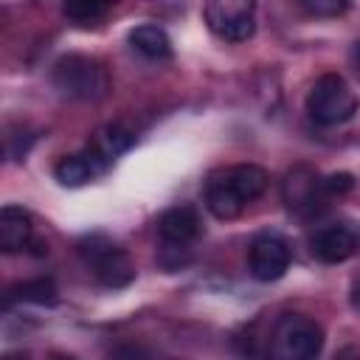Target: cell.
Wrapping results in <instances>:
<instances>
[{"label":"cell","mask_w":360,"mask_h":360,"mask_svg":"<svg viewBox=\"0 0 360 360\" xmlns=\"http://www.w3.org/2000/svg\"><path fill=\"white\" fill-rule=\"evenodd\" d=\"M270 174L256 163H236L205 180V208L217 219H236L253 200L267 191Z\"/></svg>","instance_id":"obj_1"},{"label":"cell","mask_w":360,"mask_h":360,"mask_svg":"<svg viewBox=\"0 0 360 360\" xmlns=\"http://www.w3.org/2000/svg\"><path fill=\"white\" fill-rule=\"evenodd\" d=\"M51 82L65 98L73 101H101L110 90L107 68L98 59L82 53H68L56 59L51 70Z\"/></svg>","instance_id":"obj_2"},{"label":"cell","mask_w":360,"mask_h":360,"mask_svg":"<svg viewBox=\"0 0 360 360\" xmlns=\"http://www.w3.org/2000/svg\"><path fill=\"white\" fill-rule=\"evenodd\" d=\"M360 107L357 93L340 73H323L307 93V112L318 127H338L354 118Z\"/></svg>","instance_id":"obj_3"},{"label":"cell","mask_w":360,"mask_h":360,"mask_svg":"<svg viewBox=\"0 0 360 360\" xmlns=\"http://www.w3.org/2000/svg\"><path fill=\"white\" fill-rule=\"evenodd\" d=\"M323 349V329L307 315H281L273 326L270 352L281 360H309Z\"/></svg>","instance_id":"obj_4"},{"label":"cell","mask_w":360,"mask_h":360,"mask_svg":"<svg viewBox=\"0 0 360 360\" xmlns=\"http://www.w3.org/2000/svg\"><path fill=\"white\" fill-rule=\"evenodd\" d=\"M202 20L225 42H245L256 31V0H205Z\"/></svg>","instance_id":"obj_5"},{"label":"cell","mask_w":360,"mask_h":360,"mask_svg":"<svg viewBox=\"0 0 360 360\" xmlns=\"http://www.w3.org/2000/svg\"><path fill=\"white\" fill-rule=\"evenodd\" d=\"M82 256L93 270V276L98 278V284L110 290H121L135 281V262L129 259V253L107 242L104 236H90L82 245Z\"/></svg>","instance_id":"obj_6"},{"label":"cell","mask_w":360,"mask_h":360,"mask_svg":"<svg viewBox=\"0 0 360 360\" xmlns=\"http://www.w3.org/2000/svg\"><path fill=\"white\" fill-rule=\"evenodd\" d=\"M326 183L323 177L309 166H295L281 180V200L290 214L298 217H315L326 205Z\"/></svg>","instance_id":"obj_7"},{"label":"cell","mask_w":360,"mask_h":360,"mask_svg":"<svg viewBox=\"0 0 360 360\" xmlns=\"http://www.w3.org/2000/svg\"><path fill=\"white\" fill-rule=\"evenodd\" d=\"M290 245L278 233H259L248 248V270L256 281H278L290 270Z\"/></svg>","instance_id":"obj_8"},{"label":"cell","mask_w":360,"mask_h":360,"mask_svg":"<svg viewBox=\"0 0 360 360\" xmlns=\"http://www.w3.org/2000/svg\"><path fill=\"white\" fill-rule=\"evenodd\" d=\"M202 233V219L194 205H172L158 219V236L166 250H186Z\"/></svg>","instance_id":"obj_9"},{"label":"cell","mask_w":360,"mask_h":360,"mask_svg":"<svg viewBox=\"0 0 360 360\" xmlns=\"http://www.w3.org/2000/svg\"><path fill=\"white\" fill-rule=\"evenodd\" d=\"M357 231L346 222H338V225H326L315 233L312 239V253L315 259H321L323 264H340L346 259H352L357 253Z\"/></svg>","instance_id":"obj_10"},{"label":"cell","mask_w":360,"mask_h":360,"mask_svg":"<svg viewBox=\"0 0 360 360\" xmlns=\"http://www.w3.org/2000/svg\"><path fill=\"white\" fill-rule=\"evenodd\" d=\"M110 166V160L104 155H98L93 146H87L84 152H76V155H68L62 158L56 166H53V177L68 186V188H76V186H84L90 180H96L98 174H104Z\"/></svg>","instance_id":"obj_11"},{"label":"cell","mask_w":360,"mask_h":360,"mask_svg":"<svg viewBox=\"0 0 360 360\" xmlns=\"http://www.w3.org/2000/svg\"><path fill=\"white\" fill-rule=\"evenodd\" d=\"M34 245V219L20 205H3L0 211V248L3 253H20Z\"/></svg>","instance_id":"obj_12"},{"label":"cell","mask_w":360,"mask_h":360,"mask_svg":"<svg viewBox=\"0 0 360 360\" xmlns=\"http://www.w3.org/2000/svg\"><path fill=\"white\" fill-rule=\"evenodd\" d=\"M129 45H132L141 56L155 59V62L172 56V39H169V34H166L160 25H152V22L132 28V31H129Z\"/></svg>","instance_id":"obj_13"},{"label":"cell","mask_w":360,"mask_h":360,"mask_svg":"<svg viewBox=\"0 0 360 360\" xmlns=\"http://www.w3.org/2000/svg\"><path fill=\"white\" fill-rule=\"evenodd\" d=\"M132 143H135V135H132L124 124H107V127H101V129L93 135V143H90V146L112 163V160H115L118 155H124Z\"/></svg>","instance_id":"obj_14"},{"label":"cell","mask_w":360,"mask_h":360,"mask_svg":"<svg viewBox=\"0 0 360 360\" xmlns=\"http://www.w3.org/2000/svg\"><path fill=\"white\" fill-rule=\"evenodd\" d=\"M8 301H28V304H53L56 301V284L51 276H37L28 281H20L8 287Z\"/></svg>","instance_id":"obj_15"},{"label":"cell","mask_w":360,"mask_h":360,"mask_svg":"<svg viewBox=\"0 0 360 360\" xmlns=\"http://www.w3.org/2000/svg\"><path fill=\"white\" fill-rule=\"evenodd\" d=\"M121 0H65V14H68V20H73V22H79V25H93V22H98V20H104L107 17V11L112 8V6H118Z\"/></svg>","instance_id":"obj_16"},{"label":"cell","mask_w":360,"mask_h":360,"mask_svg":"<svg viewBox=\"0 0 360 360\" xmlns=\"http://www.w3.org/2000/svg\"><path fill=\"white\" fill-rule=\"evenodd\" d=\"M309 17H340L349 8V0H290Z\"/></svg>","instance_id":"obj_17"},{"label":"cell","mask_w":360,"mask_h":360,"mask_svg":"<svg viewBox=\"0 0 360 360\" xmlns=\"http://www.w3.org/2000/svg\"><path fill=\"white\" fill-rule=\"evenodd\" d=\"M323 183H326V191H329V197H340V194H346L352 186H354V180H352V174H346V172H340V174H329V177H323Z\"/></svg>","instance_id":"obj_18"},{"label":"cell","mask_w":360,"mask_h":360,"mask_svg":"<svg viewBox=\"0 0 360 360\" xmlns=\"http://www.w3.org/2000/svg\"><path fill=\"white\" fill-rule=\"evenodd\" d=\"M352 307H354V312L360 315V284L352 287Z\"/></svg>","instance_id":"obj_19"},{"label":"cell","mask_w":360,"mask_h":360,"mask_svg":"<svg viewBox=\"0 0 360 360\" xmlns=\"http://www.w3.org/2000/svg\"><path fill=\"white\" fill-rule=\"evenodd\" d=\"M352 65L360 73V42H354V48H352Z\"/></svg>","instance_id":"obj_20"}]
</instances>
